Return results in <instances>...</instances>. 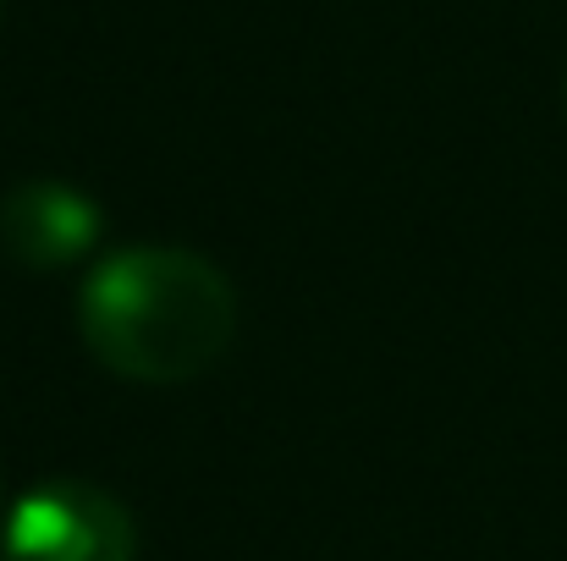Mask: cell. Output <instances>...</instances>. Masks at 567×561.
Wrapping results in <instances>:
<instances>
[{
    "instance_id": "obj_1",
    "label": "cell",
    "mask_w": 567,
    "mask_h": 561,
    "mask_svg": "<svg viewBox=\"0 0 567 561\" xmlns=\"http://www.w3.org/2000/svg\"><path fill=\"white\" fill-rule=\"evenodd\" d=\"M78 331L111 374L133 385H183L226 353L237 298L193 248H116L83 276Z\"/></svg>"
},
{
    "instance_id": "obj_2",
    "label": "cell",
    "mask_w": 567,
    "mask_h": 561,
    "mask_svg": "<svg viewBox=\"0 0 567 561\" xmlns=\"http://www.w3.org/2000/svg\"><path fill=\"white\" fill-rule=\"evenodd\" d=\"M138 529L127 507L83 479H50L11 501L6 561H133Z\"/></svg>"
},
{
    "instance_id": "obj_3",
    "label": "cell",
    "mask_w": 567,
    "mask_h": 561,
    "mask_svg": "<svg viewBox=\"0 0 567 561\" xmlns=\"http://www.w3.org/2000/svg\"><path fill=\"white\" fill-rule=\"evenodd\" d=\"M0 242L28 270H66L100 242V204L66 183H22L0 198Z\"/></svg>"
}]
</instances>
